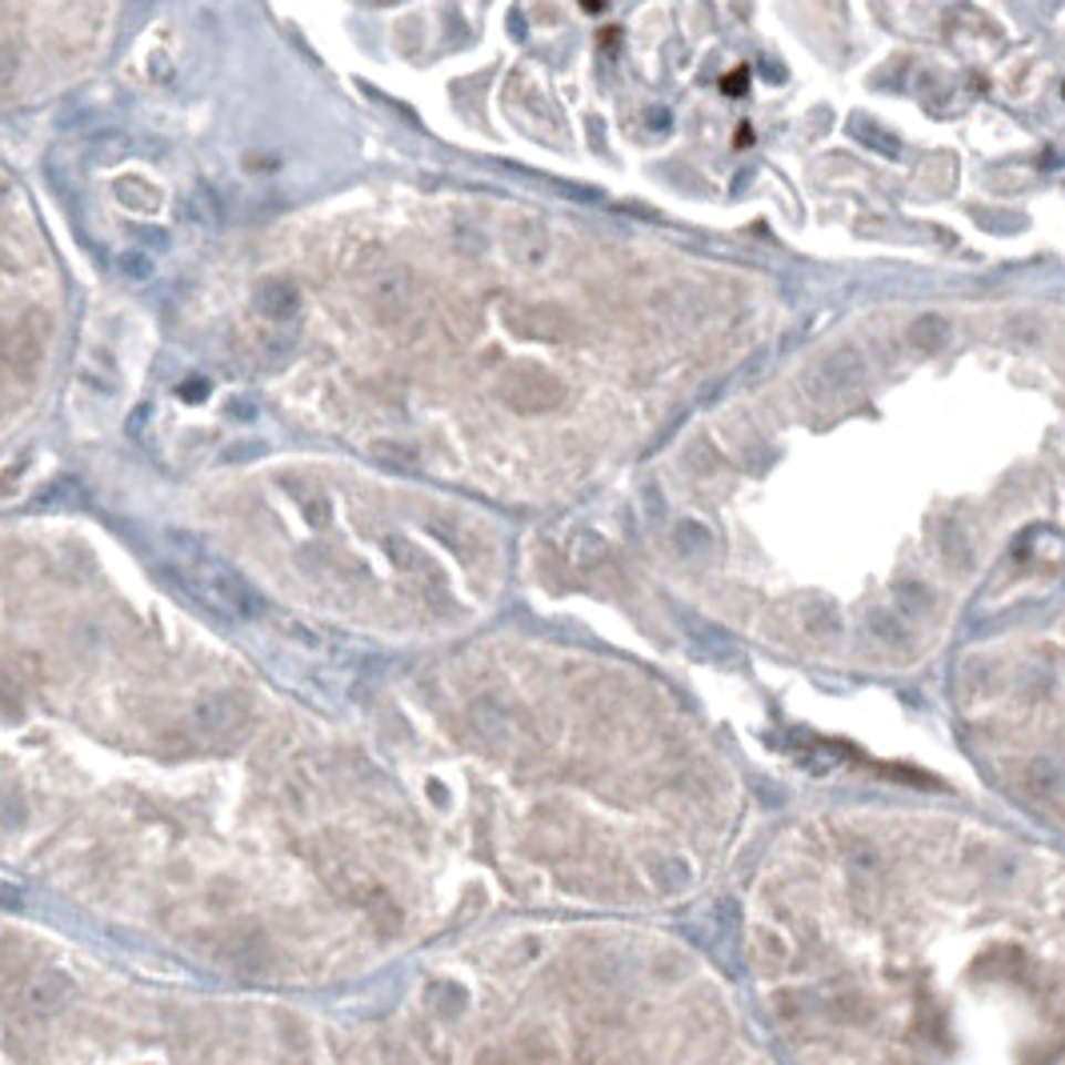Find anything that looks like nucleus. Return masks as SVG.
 I'll return each instance as SVG.
<instances>
[{"mask_svg":"<svg viewBox=\"0 0 1065 1065\" xmlns=\"http://www.w3.org/2000/svg\"><path fill=\"white\" fill-rule=\"evenodd\" d=\"M473 1065H525L521 1054H517V1045H485L477 1057H473Z\"/></svg>","mask_w":1065,"mask_h":1065,"instance_id":"nucleus-17","label":"nucleus"},{"mask_svg":"<svg viewBox=\"0 0 1065 1065\" xmlns=\"http://www.w3.org/2000/svg\"><path fill=\"white\" fill-rule=\"evenodd\" d=\"M73 997V978L56 965H32V970L9 973V1010L29 1013V1017H49L64 1010Z\"/></svg>","mask_w":1065,"mask_h":1065,"instance_id":"nucleus-3","label":"nucleus"},{"mask_svg":"<svg viewBox=\"0 0 1065 1065\" xmlns=\"http://www.w3.org/2000/svg\"><path fill=\"white\" fill-rule=\"evenodd\" d=\"M505 324L521 341H537V345H569L577 333L573 317L565 313L561 304L549 301H509L505 304Z\"/></svg>","mask_w":1065,"mask_h":1065,"instance_id":"nucleus-5","label":"nucleus"},{"mask_svg":"<svg viewBox=\"0 0 1065 1065\" xmlns=\"http://www.w3.org/2000/svg\"><path fill=\"white\" fill-rule=\"evenodd\" d=\"M121 272H125L128 281H148V277H153V261H148V252H141V249L125 252V257H121Z\"/></svg>","mask_w":1065,"mask_h":1065,"instance_id":"nucleus-18","label":"nucleus"},{"mask_svg":"<svg viewBox=\"0 0 1065 1065\" xmlns=\"http://www.w3.org/2000/svg\"><path fill=\"white\" fill-rule=\"evenodd\" d=\"M252 309H257V317H265V321H293V317L301 313V293H297L293 281L272 277V281H261L252 289Z\"/></svg>","mask_w":1065,"mask_h":1065,"instance_id":"nucleus-11","label":"nucleus"},{"mask_svg":"<svg viewBox=\"0 0 1065 1065\" xmlns=\"http://www.w3.org/2000/svg\"><path fill=\"white\" fill-rule=\"evenodd\" d=\"M116 200L133 213H157L161 188H153L145 177H125V180H116Z\"/></svg>","mask_w":1065,"mask_h":1065,"instance_id":"nucleus-12","label":"nucleus"},{"mask_svg":"<svg viewBox=\"0 0 1065 1065\" xmlns=\"http://www.w3.org/2000/svg\"><path fill=\"white\" fill-rule=\"evenodd\" d=\"M505 257L521 269H541L549 261V229L537 217H513L502 229Z\"/></svg>","mask_w":1065,"mask_h":1065,"instance_id":"nucleus-10","label":"nucleus"},{"mask_svg":"<svg viewBox=\"0 0 1065 1065\" xmlns=\"http://www.w3.org/2000/svg\"><path fill=\"white\" fill-rule=\"evenodd\" d=\"M577 1065H601V1057H593V1054H581V1057H577Z\"/></svg>","mask_w":1065,"mask_h":1065,"instance_id":"nucleus-26","label":"nucleus"},{"mask_svg":"<svg viewBox=\"0 0 1065 1065\" xmlns=\"http://www.w3.org/2000/svg\"><path fill=\"white\" fill-rule=\"evenodd\" d=\"M249 721V705L237 697V693H209L200 697L197 705H188L185 713V730L205 745H220L232 742Z\"/></svg>","mask_w":1065,"mask_h":1065,"instance_id":"nucleus-4","label":"nucleus"},{"mask_svg":"<svg viewBox=\"0 0 1065 1065\" xmlns=\"http://www.w3.org/2000/svg\"><path fill=\"white\" fill-rule=\"evenodd\" d=\"M413 293H417V277L409 269H385L376 272L373 285H369V304H373L376 321L397 324L401 317H409V304H413Z\"/></svg>","mask_w":1065,"mask_h":1065,"instance_id":"nucleus-9","label":"nucleus"},{"mask_svg":"<svg viewBox=\"0 0 1065 1065\" xmlns=\"http://www.w3.org/2000/svg\"><path fill=\"white\" fill-rule=\"evenodd\" d=\"M725 93H730V96H742V93H745V73L725 76Z\"/></svg>","mask_w":1065,"mask_h":1065,"instance_id":"nucleus-24","label":"nucleus"},{"mask_svg":"<svg viewBox=\"0 0 1065 1065\" xmlns=\"http://www.w3.org/2000/svg\"><path fill=\"white\" fill-rule=\"evenodd\" d=\"M513 1045H517V1054H521L525 1065H557V1045L545 1030H525Z\"/></svg>","mask_w":1065,"mask_h":1065,"instance_id":"nucleus-13","label":"nucleus"},{"mask_svg":"<svg viewBox=\"0 0 1065 1065\" xmlns=\"http://www.w3.org/2000/svg\"><path fill=\"white\" fill-rule=\"evenodd\" d=\"M168 541H173V577L180 581L185 593L197 597L200 606H209L213 613L229 617V621H249L261 609V597L245 586V577L237 569L205 554L193 537L173 532Z\"/></svg>","mask_w":1065,"mask_h":1065,"instance_id":"nucleus-1","label":"nucleus"},{"mask_svg":"<svg viewBox=\"0 0 1065 1065\" xmlns=\"http://www.w3.org/2000/svg\"><path fill=\"white\" fill-rule=\"evenodd\" d=\"M586 9H589V12H597V9H601V0H586Z\"/></svg>","mask_w":1065,"mask_h":1065,"instance_id":"nucleus-27","label":"nucleus"},{"mask_svg":"<svg viewBox=\"0 0 1065 1065\" xmlns=\"http://www.w3.org/2000/svg\"><path fill=\"white\" fill-rule=\"evenodd\" d=\"M453 237H457V249H461V252H469V257H477V252L485 249V232H480V229H469L465 220H457V225H453Z\"/></svg>","mask_w":1065,"mask_h":1065,"instance_id":"nucleus-19","label":"nucleus"},{"mask_svg":"<svg viewBox=\"0 0 1065 1065\" xmlns=\"http://www.w3.org/2000/svg\"><path fill=\"white\" fill-rule=\"evenodd\" d=\"M12 73H17V49H12V37L4 41V81H12Z\"/></svg>","mask_w":1065,"mask_h":1065,"instance_id":"nucleus-23","label":"nucleus"},{"mask_svg":"<svg viewBox=\"0 0 1065 1065\" xmlns=\"http://www.w3.org/2000/svg\"><path fill=\"white\" fill-rule=\"evenodd\" d=\"M209 397V381L205 376H193L188 385H180V401H205Z\"/></svg>","mask_w":1065,"mask_h":1065,"instance_id":"nucleus-22","label":"nucleus"},{"mask_svg":"<svg viewBox=\"0 0 1065 1065\" xmlns=\"http://www.w3.org/2000/svg\"><path fill=\"white\" fill-rule=\"evenodd\" d=\"M649 121H653V128H665V125H669V113H661V108H649Z\"/></svg>","mask_w":1065,"mask_h":1065,"instance_id":"nucleus-25","label":"nucleus"},{"mask_svg":"<svg viewBox=\"0 0 1065 1065\" xmlns=\"http://www.w3.org/2000/svg\"><path fill=\"white\" fill-rule=\"evenodd\" d=\"M397 1065H417V1062H397Z\"/></svg>","mask_w":1065,"mask_h":1065,"instance_id":"nucleus-28","label":"nucleus"},{"mask_svg":"<svg viewBox=\"0 0 1065 1065\" xmlns=\"http://www.w3.org/2000/svg\"><path fill=\"white\" fill-rule=\"evenodd\" d=\"M854 136L861 141V145H869V148H878L881 157H898V136H889L886 128L881 125H873V121H857L854 125Z\"/></svg>","mask_w":1065,"mask_h":1065,"instance_id":"nucleus-16","label":"nucleus"},{"mask_svg":"<svg viewBox=\"0 0 1065 1065\" xmlns=\"http://www.w3.org/2000/svg\"><path fill=\"white\" fill-rule=\"evenodd\" d=\"M757 958L762 961H782L785 958V945H782V938L773 930H762L757 933Z\"/></svg>","mask_w":1065,"mask_h":1065,"instance_id":"nucleus-20","label":"nucleus"},{"mask_svg":"<svg viewBox=\"0 0 1065 1065\" xmlns=\"http://www.w3.org/2000/svg\"><path fill=\"white\" fill-rule=\"evenodd\" d=\"M497 397L521 417H545L565 405V381L532 361H513L497 376Z\"/></svg>","mask_w":1065,"mask_h":1065,"instance_id":"nucleus-2","label":"nucleus"},{"mask_svg":"<svg viewBox=\"0 0 1065 1065\" xmlns=\"http://www.w3.org/2000/svg\"><path fill=\"white\" fill-rule=\"evenodd\" d=\"M41 356H44V321L24 313L21 321H12L9 329H4V369H9L17 381L29 385L32 376H37Z\"/></svg>","mask_w":1065,"mask_h":1065,"instance_id":"nucleus-8","label":"nucleus"},{"mask_svg":"<svg viewBox=\"0 0 1065 1065\" xmlns=\"http://www.w3.org/2000/svg\"><path fill=\"white\" fill-rule=\"evenodd\" d=\"M866 381V361L857 349H837V353L821 356L809 373H805V393L814 401H834L841 393H854Z\"/></svg>","mask_w":1065,"mask_h":1065,"instance_id":"nucleus-6","label":"nucleus"},{"mask_svg":"<svg viewBox=\"0 0 1065 1065\" xmlns=\"http://www.w3.org/2000/svg\"><path fill=\"white\" fill-rule=\"evenodd\" d=\"M678 537H681V549H705V545H710V532L701 529V525H693V521H681Z\"/></svg>","mask_w":1065,"mask_h":1065,"instance_id":"nucleus-21","label":"nucleus"},{"mask_svg":"<svg viewBox=\"0 0 1065 1065\" xmlns=\"http://www.w3.org/2000/svg\"><path fill=\"white\" fill-rule=\"evenodd\" d=\"M606 557H609V549L597 532H573V537H569V561H573L577 569H586L589 573V569H597Z\"/></svg>","mask_w":1065,"mask_h":1065,"instance_id":"nucleus-14","label":"nucleus"},{"mask_svg":"<svg viewBox=\"0 0 1065 1065\" xmlns=\"http://www.w3.org/2000/svg\"><path fill=\"white\" fill-rule=\"evenodd\" d=\"M324 869H329V873H324V878H329V886H333L337 893H341V898H349L353 906L369 909V913H373L376 921L389 918L393 926H397V906L389 901V893H385L381 886H376L373 878H369L365 869L353 866V861H345V857H341V861H329Z\"/></svg>","mask_w":1065,"mask_h":1065,"instance_id":"nucleus-7","label":"nucleus"},{"mask_svg":"<svg viewBox=\"0 0 1065 1065\" xmlns=\"http://www.w3.org/2000/svg\"><path fill=\"white\" fill-rule=\"evenodd\" d=\"M909 341L918 349H941L950 341V324L941 321V317H918L913 329H909Z\"/></svg>","mask_w":1065,"mask_h":1065,"instance_id":"nucleus-15","label":"nucleus"}]
</instances>
